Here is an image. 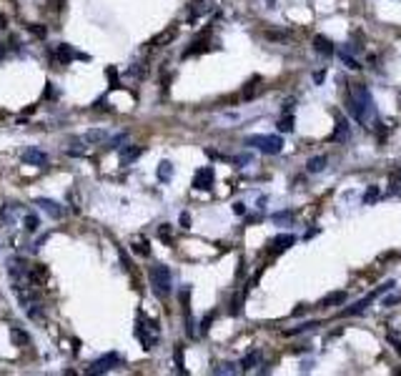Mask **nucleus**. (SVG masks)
Masks as SVG:
<instances>
[{"instance_id": "f257e3e1", "label": "nucleus", "mask_w": 401, "mask_h": 376, "mask_svg": "<svg viewBox=\"0 0 401 376\" xmlns=\"http://www.w3.org/2000/svg\"><path fill=\"white\" fill-rule=\"evenodd\" d=\"M346 108L359 123H369V118L374 115L376 108H374V98H371V93H369V88L364 83H351Z\"/></svg>"}, {"instance_id": "f03ea898", "label": "nucleus", "mask_w": 401, "mask_h": 376, "mask_svg": "<svg viewBox=\"0 0 401 376\" xmlns=\"http://www.w3.org/2000/svg\"><path fill=\"white\" fill-rule=\"evenodd\" d=\"M246 146L266 153V156H276L284 151V138L281 136H248L246 138Z\"/></svg>"}, {"instance_id": "7ed1b4c3", "label": "nucleus", "mask_w": 401, "mask_h": 376, "mask_svg": "<svg viewBox=\"0 0 401 376\" xmlns=\"http://www.w3.org/2000/svg\"><path fill=\"white\" fill-rule=\"evenodd\" d=\"M148 279H151V286H153V291H156L158 296H168V293H171L173 279H171V269H168V266H163V264L151 266Z\"/></svg>"}, {"instance_id": "20e7f679", "label": "nucleus", "mask_w": 401, "mask_h": 376, "mask_svg": "<svg viewBox=\"0 0 401 376\" xmlns=\"http://www.w3.org/2000/svg\"><path fill=\"white\" fill-rule=\"evenodd\" d=\"M213 181H216V173H213L211 166L198 168L196 176H193V188H198V191H211V188H213Z\"/></svg>"}, {"instance_id": "39448f33", "label": "nucleus", "mask_w": 401, "mask_h": 376, "mask_svg": "<svg viewBox=\"0 0 401 376\" xmlns=\"http://www.w3.org/2000/svg\"><path fill=\"white\" fill-rule=\"evenodd\" d=\"M118 361H120V356H118V354H105V356H100L98 361H93L88 371H91V374H105V371H110Z\"/></svg>"}, {"instance_id": "423d86ee", "label": "nucleus", "mask_w": 401, "mask_h": 376, "mask_svg": "<svg viewBox=\"0 0 401 376\" xmlns=\"http://www.w3.org/2000/svg\"><path fill=\"white\" fill-rule=\"evenodd\" d=\"M376 296H381V293H379V291H371V293H369L366 298H361V301H356L354 306L344 308V311H341V316H356V313H364V311L369 308V303H371V301H374Z\"/></svg>"}, {"instance_id": "0eeeda50", "label": "nucleus", "mask_w": 401, "mask_h": 376, "mask_svg": "<svg viewBox=\"0 0 401 376\" xmlns=\"http://www.w3.org/2000/svg\"><path fill=\"white\" fill-rule=\"evenodd\" d=\"M349 136H351L349 120H346L344 115H339V118H336V128H333V136H331V141H349Z\"/></svg>"}, {"instance_id": "6e6552de", "label": "nucleus", "mask_w": 401, "mask_h": 376, "mask_svg": "<svg viewBox=\"0 0 401 376\" xmlns=\"http://www.w3.org/2000/svg\"><path fill=\"white\" fill-rule=\"evenodd\" d=\"M35 206H40L50 218H63V208H60V203H55V201H50V198H35Z\"/></svg>"}, {"instance_id": "1a4fd4ad", "label": "nucleus", "mask_w": 401, "mask_h": 376, "mask_svg": "<svg viewBox=\"0 0 401 376\" xmlns=\"http://www.w3.org/2000/svg\"><path fill=\"white\" fill-rule=\"evenodd\" d=\"M313 48H316V53H321V55H326V58H331L333 53H336L333 43H331L326 35H316V38H313Z\"/></svg>"}, {"instance_id": "9d476101", "label": "nucleus", "mask_w": 401, "mask_h": 376, "mask_svg": "<svg viewBox=\"0 0 401 376\" xmlns=\"http://www.w3.org/2000/svg\"><path fill=\"white\" fill-rule=\"evenodd\" d=\"M23 163H28V166H45V163H48V156H45L43 151L28 148V151L23 153Z\"/></svg>"}, {"instance_id": "9b49d317", "label": "nucleus", "mask_w": 401, "mask_h": 376, "mask_svg": "<svg viewBox=\"0 0 401 376\" xmlns=\"http://www.w3.org/2000/svg\"><path fill=\"white\" fill-rule=\"evenodd\" d=\"M141 153H143V148H138V146H120V163L128 166V163L136 161Z\"/></svg>"}, {"instance_id": "f8f14e48", "label": "nucleus", "mask_w": 401, "mask_h": 376, "mask_svg": "<svg viewBox=\"0 0 401 376\" xmlns=\"http://www.w3.org/2000/svg\"><path fill=\"white\" fill-rule=\"evenodd\" d=\"M176 33H178V28H176V25H171L168 30H163V33H158V35H156V38L151 40V45H153V48H163L166 43H171V40L176 38Z\"/></svg>"}, {"instance_id": "ddd939ff", "label": "nucleus", "mask_w": 401, "mask_h": 376, "mask_svg": "<svg viewBox=\"0 0 401 376\" xmlns=\"http://www.w3.org/2000/svg\"><path fill=\"white\" fill-rule=\"evenodd\" d=\"M296 243V236L294 233H281V236H276L274 241H271V248L274 251H286L289 246H294Z\"/></svg>"}, {"instance_id": "4468645a", "label": "nucleus", "mask_w": 401, "mask_h": 376, "mask_svg": "<svg viewBox=\"0 0 401 376\" xmlns=\"http://www.w3.org/2000/svg\"><path fill=\"white\" fill-rule=\"evenodd\" d=\"M344 301H346V291H333V293H328V296L321 301V308L339 306V303H344Z\"/></svg>"}, {"instance_id": "2eb2a0df", "label": "nucleus", "mask_w": 401, "mask_h": 376, "mask_svg": "<svg viewBox=\"0 0 401 376\" xmlns=\"http://www.w3.org/2000/svg\"><path fill=\"white\" fill-rule=\"evenodd\" d=\"M339 58H341V63H346V68H351V71H361V63L354 58V53H349V50H339Z\"/></svg>"}, {"instance_id": "dca6fc26", "label": "nucleus", "mask_w": 401, "mask_h": 376, "mask_svg": "<svg viewBox=\"0 0 401 376\" xmlns=\"http://www.w3.org/2000/svg\"><path fill=\"white\" fill-rule=\"evenodd\" d=\"M10 339H13V344H15V346H28V344H30V336H28L23 329H18V326H13V329H10Z\"/></svg>"}, {"instance_id": "f3484780", "label": "nucleus", "mask_w": 401, "mask_h": 376, "mask_svg": "<svg viewBox=\"0 0 401 376\" xmlns=\"http://www.w3.org/2000/svg\"><path fill=\"white\" fill-rule=\"evenodd\" d=\"M55 58H58L60 63H71V60H73V48L65 45V43H60V45L55 48Z\"/></svg>"}, {"instance_id": "a211bd4d", "label": "nucleus", "mask_w": 401, "mask_h": 376, "mask_svg": "<svg viewBox=\"0 0 401 376\" xmlns=\"http://www.w3.org/2000/svg\"><path fill=\"white\" fill-rule=\"evenodd\" d=\"M326 168V156H313L308 163H306V171L308 173H321Z\"/></svg>"}, {"instance_id": "6ab92c4d", "label": "nucleus", "mask_w": 401, "mask_h": 376, "mask_svg": "<svg viewBox=\"0 0 401 376\" xmlns=\"http://www.w3.org/2000/svg\"><path fill=\"white\" fill-rule=\"evenodd\" d=\"M294 125H296V120H294L291 113H284V115L279 118V131H281V133H291Z\"/></svg>"}, {"instance_id": "aec40b11", "label": "nucleus", "mask_w": 401, "mask_h": 376, "mask_svg": "<svg viewBox=\"0 0 401 376\" xmlns=\"http://www.w3.org/2000/svg\"><path fill=\"white\" fill-rule=\"evenodd\" d=\"M258 361H261V351H251V354H246V356L241 359V369L248 371V369H253Z\"/></svg>"}, {"instance_id": "412c9836", "label": "nucleus", "mask_w": 401, "mask_h": 376, "mask_svg": "<svg viewBox=\"0 0 401 376\" xmlns=\"http://www.w3.org/2000/svg\"><path fill=\"white\" fill-rule=\"evenodd\" d=\"M379 196H381V188H379V186H369V188H366V193H364V206L376 203V201H379Z\"/></svg>"}, {"instance_id": "4be33fe9", "label": "nucleus", "mask_w": 401, "mask_h": 376, "mask_svg": "<svg viewBox=\"0 0 401 376\" xmlns=\"http://www.w3.org/2000/svg\"><path fill=\"white\" fill-rule=\"evenodd\" d=\"M171 176H173V166H171L168 161H161V166H158V178L166 183V181H171Z\"/></svg>"}, {"instance_id": "5701e85b", "label": "nucleus", "mask_w": 401, "mask_h": 376, "mask_svg": "<svg viewBox=\"0 0 401 376\" xmlns=\"http://www.w3.org/2000/svg\"><path fill=\"white\" fill-rule=\"evenodd\" d=\"M105 138H108L105 131H88V133H86V141H88V143H100V141H105Z\"/></svg>"}, {"instance_id": "b1692460", "label": "nucleus", "mask_w": 401, "mask_h": 376, "mask_svg": "<svg viewBox=\"0 0 401 376\" xmlns=\"http://www.w3.org/2000/svg\"><path fill=\"white\" fill-rule=\"evenodd\" d=\"M38 226H40V218L33 216V213H28V216H25V231H28V233H35Z\"/></svg>"}, {"instance_id": "393cba45", "label": "nucleus", "mask_w": 401, "mask_h": 376, "mask_svg": "<svg viewBox=\"0 0 401 376\" xmlns=\"http://www.w3.org/2000/svg\"><path fill=\"white\" fill-rule=\"evenodd\" d=\"M318 324L316 321H308V324H301V326H296V329H291V331H286V336H296V334H303V331H311V329H316Z\"/></svg>"}, {"instance_id": "a878e982", "label": "nucleus", "mask_w": 401, "mask_h": 376, "mask_svg": "<svg viewBox=\"0 0 401 376\" xmlns=\"http://www.w3.org/2000/svg\"><path fill=\"white\" fill-rule=\"evenodd\" d=\"M256 91H258V78H256V81H251V83L246 86V91H243V100H251V98L256 95Z\"/></svg>"}, {"instance_id": "bb28decb", "label": "nucleus", "mask_w": 401, "mask_h": 376, "mask_svg": "<svg viewBox=\"0 0 401 376\" xmlns=\"http://www.w3.org/2000/svg\"><path fill=\"white\" fill-rule=\"evenodd\" d=\"M384 306H396V303H401V291H394V293H389L384 301H381Z\"/></svg>"}, {"instance_id": "cd10ccee", "label": "nucleus", "mask_w": 401, "mask_h": 376, "mask_svg": "<svg viewBox=\"0 0 401 376\" xmlns=\"http://www.w3.org/2000/svg\"><path fill=\"white\" fill-rule=\"evenodd\" d=\"M213 374H236V366L233 364H221L213 369Z\"/></svg>"}, {"instance_id": "c85d7f7f", "label": "nucleus", "mask_w": 401, "mask_h": 376, "mask_svg": "<svg viewBox=\"0 0 401 376\" xmlns=\"http://www.w3.org/2000/svg\"><path fill=\"white\" fill-rule=\"evenodd\" d=\"M125 138H128V133H118L115 138H110V141H108V146H110V148H120V143H123Z\"/></svg>"}, {"instance_id": "c756f323", "label": "nucleus", "mask_w": 401, "mask_h": 376, "mask_svg": "<svg viewBox=\"0 0 401 376\" xmlns=\"http://www.w3.org/2000/svg\"><path fill=\"white\" fill-rule=\"evenodd\" d=\"M211 321H213V311L211 313H206V319L200 321V334H206L208 331V326H211Z\"/></svg>"}, {"instance_id": "7c9ffc66", "label": "nucleus", "mask_w": 401, "mask_h": 376, "mask_svg": "<svg viewBox=\"0 0 401 376\" xmlns=\"http://www.w3.org/2000/svg\"><path fill=\"white\" fill-rule=\"evenodd\" d=\"M30 33H33L35 38H45V35H48V30H45L43 25H30Z\"/></svg>"}, {"instance_id": "2f4dec72", "label": "nucleus", "mask_w": 401, "mask_h": 376, "mask_svg": "<svg viewBox=\"0 0 401 376\" xmlns=\"http://www.w3.org/2000/svg\"><path fill=\"white\" fill-rule=\"evenodd\" d=\"M176 366H178L181 374H186V369H183V351L181 349H176Z\"/></svg>"}, {"instance_id": "473e14b6", "label": "nucleus", "mask_w": 401, "mask_h": 376, "mask_svg": "<svg viewBox=\"0 0 401 376\" xmlns=\"http://www.w3.org/2000/svg\"><path fill=\"white\" fill-rule=\"evenodd\" d=\"M178 223H181V226H183V228H191V216H188V213H186V211H183V213H181V216H178Z\"/></svg>"}, {"instance_id": "72a5a7b5", "label": "nucleus", "mask_w": 401, "mask_h": 376, "mask_svg": "<svg viewBox=\"0 0 401 376\" xmlns=\"http://www.w3.org/2000/svg\"><path fill=\"white\" fill-rule=\"evenodd\" d=\"M289 218H291V213H289V211H284V213H274V221H276V223H281V221H289Z\"/></svg>"}, {"instance_id": "f704fd0d", "label": "nucleus", "mask_w": 401, "mask_h": 376, "mask_svg": "<svg viewBox=\"0 0 401 376\" xmlns=\"http://www.w3.org/2000/svg\"><path fill=\"white\" fill-rule=\"evenodd\" d=\"M323 78H326V73H323V71H316V73H313V83H316V86H321V83H323Z\"/></svg>"}, {"instance_id": "c9c22d12", "label": "nucleus", "mask_w": 401, "mask_h": 376, "mask_svg": "<svg viewBox=\"0 0 401 376\" xmlns=\"http://www.w3.org/2000/svg\"><path fill=\"white\" fill-rule=\"evenodd\" d=\"M81 153H83L81 143H76V148H68V156H81Z\"/></svg>"}, {"instance_id": "e433bc0d", "label": "nucleus", "mask_w": 401, "mask_h": 376, "mask_svg": "<svg viewBox=\"0 0 401 376\" xmlns=\"http://www.w3.org/2000/svg\"><path fill=\"white\" fill-rule=\"evenodd\" d=\"M233 211H236L238 216H243V213H246V206H243V203H233Z\"/></svg>"}, {"instance_id": "4c0bfd02", "label": "nucleus", "mask_w": 401, "mask_h": 376, "mask_svg": "<svg viewBox=\"0 0 401 376\" xmlns=\"http://www.w3.org/2000/svg\"><path fill=\"white\" fill-rule=\"evenodd\" d=\"M3 55H5V50H3V45H0V60H3Z\"/></svg>"}]
</instances>
